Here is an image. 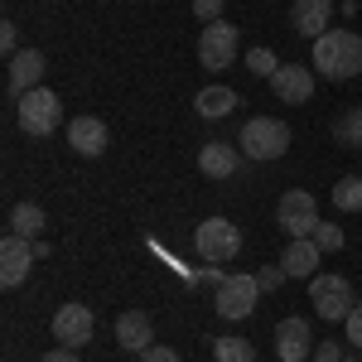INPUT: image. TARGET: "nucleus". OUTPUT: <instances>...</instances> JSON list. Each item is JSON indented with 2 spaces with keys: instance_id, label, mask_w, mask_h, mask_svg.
Masks as SVG:
<instances>
[{
  "instance_id": "15",
  "label": "nucleus",
  "mask_w": 362,
  "mask_h": 362,
  "mask_svg": "<svg viewBox=\"0 0 362 362\" xmlns=\"http://www.w3.org/2000/svg\"><path fill=\"white\" fill-rule=\"evenodd\" d=\"M319 261H324V251L314 247V237H295L290 247L280 251V266H285L290 280H314L319 276Z\"/></svg>"
},
{
  "instance_id": "30",
  "label": "nucleus",
  "mask_w": 362,
  "mask_h": 362,
  "mask_svg": "<svg viewBox=\"0 0 362 362\" xmlns=\"http://www.w3.org/2000/svg\"><path fill=\"white\" fill-rule=\"evenodd\" d=\"M0 49H5V58H15V54H20V29L10 25V20L0 25Z\"/></svg>"
},
{
  "instance_id": "1",
  "label": "nucleus",
  "mask_w": 362,
  "mask_h": 362,
  "mask_svg": "<svg viewBox=\"0 0 362 362\" xmlns=\"http://www.w3.org/2000/svg\"><path fill=\"white\" fill-rule=\"evenodd\" d=\"M314 68L329 78V83H348L362 73V34L353 29H329L314 39Z\"/></svg>"
},
{
  "instance_id": "7",
  "label": "nucleus",
  "mask_w": 362,
  "mask_h": 362,
  "mask_svg": "<svg viewBox=\"0 0 362 362\" xmlns=\"http://www.w3.org/2000/svg\"><path fill=\"white\" fill-rule=\"evenodd\" d=\"M256 300H261L256 276H227L223 285L213 290V305H218V314H223V319H247L251 309H256Z\"/></svg>"
},
{
  "instance_id": "28",
  "label": "nucleus",
  "mask_w": 362,
  "mask_h": 362,
  "mask_svg": "<svg viewBox=\"0 0 362 362\" xmlns=\"http://www.w3.org/2000/svg\"><path fill=\"white\" fill-rule=\"evenodd\" d=\"M194 15L203 25H218L223 20V0H194Z\"/></svg>"
},
{
  "instance_id": "29",
  "label": "nucleus",
  "mask_w": 362,
  "mask_h": 362,
  "mask_svg": "<svg viewBox=\"0 0 362 362\" xmlns=\"http://www.w3.org/2000/svg\"><path fill=\"white\" fill-rule=\"evenodd\" d=\"M343 338H348V343H353V348H362V305L353 309V314H348V319H343Z\"/></svg>"
},
{
  "instance_id": "24",
  "label": "nucleus",
  "mask_w": 362,
  "mask_h": 362,
  "mask_svg": "<svg viewBox=\"0 0 362 362\" xmlns=\"http://www.w3.org/2000/svg\"><path fill=\"white\" fill-rule=\"evenodd\" d=\"M276 68H280L276 49H251L247 54V73H256V78H276Z\"/></svg>"
},
{
  "instance_id": "27",
  "label": "nucleus",
  "mask_w": 362,
  "mask_h": 362,
  "mask_svg": "<svg viewBox=\"0 0 362 362\" xmlns=\"http://www.w3.org/2000/svg\"><path fill=\"white\" fill-rule=\"evenodd\" d=\"M280 280H290L285 276V266H261V271H256V285H261V290H280Z\"/></svg>"
},
{
  "instance_id": "20",
  "label": "nucleus",
  "mask_w": 362,
  "mask_h": 362,
  "mask_svg": "<svg viewBox=\"0 0 362 362\" xmlns=\"http://www.w3.org/2000/svg\"><path fill=\"white\" fill-rule=\"evenodd\" d=\"M10 232L25 237V242H39V232H44V208H39V203H20V208L10 213Z\"/></svg>"
},
{
  "instance_id": "26",
  "label": "nucleus",
  "mask_w": 362,
  "mask_h": 362,
  "mask_svg": "<svg viewBox=\"0 0 362 362\" xmlns=\"http://www.w3.org/2000/svg\"><path fill=\"white\" fill-rule=\"evenodd\" d=\"M343 353H348V348H343L338 338H324V343H314V362H343Z\"/></svg>"
},
{
  "instance_id": "12",
  "label": "nucleus",
  "mask_w": 362,
  "mask_h": 362,
  "mask_svg": "<svg viewBox=\"0 0 362 362\" xmlns=\"http://www.w3.org/2000/svg\"><path fill=\"white\" fill-rule=\"evenodd\" d=\"M68 145H73L83 160L107 155V145H112V136H107V121H102V116H73V121H68Z\"/></svg>"
},
{
  "instance_id": "14",
  "label": "nucleus",
  "mask_w": 362,
  "mask_h": 362,
  "mask_svg": "<svg viewBox=\"0 0 362 362\" xmlns=\"http://www.w3.org/2000/svg\"><path fill=\"white\" fill-rule=\"evenodd\" d=\"M271 92H276L285 107H300L314 97V68H300V63H280L276 78H271Z\"/></svg>"
},
{
  "instance_id": "9",
  "label": "nucleus",
  "mask_w": 362,
  "mask_h": 362,
  "mask_svg": "<svg viewBox=\"0 0 362 362\" xmlns=\"http://www.w3.org/2000/svg\"><path fill=\"white\" fill-rule=\"evenodd\" d=\"M44 68H49V58H44V49H20V54L10 58V68H5V92L20 102L25 92H34L39 87V78H44Z\"/></svg>"
},
{
  "instance_id": "11",
  "label": "nucleus",
  "mask_w": 362,
  "mask_h": 362,
  "mask_svg": "<svg viewBox=\"0 0 362 362\" xmlns=\"http://www.w3.org/2000/svg\"><path fill=\"white\" fill-rule=\"evenodd\" d=\"M92 329H97V319H92V309H87V305H63L54 314L58 348H83V343H92Z\"/></svg>"
},
{
  "instance_id": "33",
  "label": "nucleus",
  "mask_w": 362,
  "mask_h": 362,
  "mask_svg": "<svg viewBox=\"0 0 362 362\" xmlns=\"http://www.w3.org/2000/svg\"><path fill=\"white\" fill-rule=\"evenodd\" d=\"M44 362H78V348H54V353H44Z\"/></svg>"
},
{
  "instance_id": "6",
  "label": "nucleus",
  "mask_w": 362,
  "mask_h": 362,
  "mask_svg": "<svg viewBox=\"0 0 362 362\" xmlns=\"http://www.w3.org/2000/svg\"><path fill=\"white\" fill-rule=\"evenodd\" d=\"M276 223L285 227L290 242H295V237H314V227H319V203H314V194H309V189H290V194H280Z\"/></svg>"
},
{
  "instance_id": "17",
  "label": "nucleus",
  "mask_w": 362,
  "mask_h": 362,
  "mask_svg": "<svg viewBox=\"0 0 362 362\" xmlns=\"http://www.w3.org/2000/svg\"><path fill=\"white\" fill-rule=\"evenodd\" d=\"M242 165V145H227V140H208L203 150H198V169L208 174V179H232Z\"/></svg>"
},
{
  "instance_id": "22",
  "label": "nucleus",
  "mask_w": 362,
  "mask_h": 362,
  "mask_svg": "<svg viewBox=\"0 0 362 362\" xmlns=\"http://www.w3.org/2000/svg\"><path fill=\"white\" fill-rule=\"evenodd\" d=\"M334 140L348 145V150H362V107H353V112H343L334 121Z\"/></svg>"
},
{
  "instance_id": "21",
  "label": "nucleus",
  "mask_w": 362,
  "mask_h": 362,
  "mask_svg": "<svg viewBox=\"0 0 362 362\" xmlns=\"http://www.w3.org/2000/svg\"><path fill=\"white\" fill-rule=\"evenodd\" d=\"M334 208L338 213H362V174H348L334 184Z\"/></svg>"
},
{
  "instance_id": "5",
  "label": "nucleus",
  "mask_w": 362,
  "mask_h": 362,
  "mask_svg": "<svg viewBox=\"0 0 362 362\" xmlns=\"http://www.w3.org/2000/svg\"><path fill=\"white\" fill-rule=\"evenodd\" d=\"M194 247L208 266H223V261H232V256L242 251V227L227 223V218H208V223H198Z\"/></svg>"
},
{
  "instance_id": "23",
  "label": "nucleus",
  "mask_w": 362,
  "mask_h": 362,
  "mask_svg": "<svg viewBox=\"0 0 362 362\" xmlns=\"http://www.w3.org/2000/svg\"><path fill=\"white\" fill-rule=\"evenodd\" d=\"M213 358L218 362H256V348H251V338H218Z\"/></svg>"
},
{
  "instance_id": "35",
  "label": "nucleus",
  "mask_w": 362,
  "mask_h": 362,
  "mask_svg": "<svg viewBox=\"0 0 362 362\" xmlns=\"http://www.w3.org/2000/svg\"><path fill=\"white\" fill-rule=\"evenodd\" d=\"M343 5H362V0H343Z\"/></svg>"
},
{
  "instance_id": "13",
  "label": "nucleus",
  "mask_w": 362,
  "mask_h": 362,
  "mask_svg": "<svg viewBox=\"0 0 362 362\" xmlns=\"http://www.w3.org/2000/svg\"><path fill=\"white\" fill-rule=\"evenodd\" d=\"M276 358L280 362H305V358H314V334H309V319H280V324H276Z\"/></svg>"
},
{
  "instance_id": "25",
  "label": "nucleus",
  "mask_w": 362,
  "mask_h": 362,
  "mask_svg": "<svg viewBox=\"0 0 362 362\" xmlns=\"http://www.w3.org/2000/svg\"><path fill=\"white\" fill-rule=\"evenodd\" d=\"M343 242H348V237H343V227H338V223H319V227H314V247L324 251V256H329V251H343Z\"/></svg>"
},
{
  "instance_id": "34",
  "label": "nucleus",
  "mask_w": 362,
  "mask_h": 362,
  "mask_svg": "<svg viewBox=\"0 0 362 362\" xmlns=\"http://www.w3.org/2000/svg\"><path fill=\"white\" fill-rule=\"evenodd\" d=\"M343 362H358V353H343Z\"/></svg>"
},
{
  "instance_id": "8",
  "label": "nucleus",
  "mask_w": 362,
  "mask_h": 362,
  "mask_svg": "<svg viewBox=\"0 0 362 362\" xmlns=\"http://www.w3.org/2000/svg\"><path fill=\"white\" fill-rule=\"evenodd\" d=\"M232 58H237V29L227 20L203 25V34H198V63L218 73V68H232Z\"/></svg>"
},
{
  "instance_id": "10",
  "label": "nucleus",
  "mask_w": 362,
  "mask_h": 362,
  "mask_svg": "<svg viewBox=\"0 0 362 362\" xmlns=\"http://www.w3.org/2000/svg\"><path fill=\"white\" fill-rule=\"evenodd\" d=\"M34 261H39V256H34V242L15 237V232H5V242H0V285H5V290L25 285V276H29Z\"/></svg>"
},
{
  "instance_id": "2",
  "label": "nucleus",
  "mask_w": 362,
  "mask_h": 362,
  "mask_svg": "<svg viewBox=\"0 0 362 362\" xmlns=\"http://www.w3.org/2000/svg\"><path fill=\"white\" fill-rule=\"evenodd\" d=\"M237 145H242L247 160H280L290 150V126L280 116H251L242 126V136H237Z\"/></svg>"
},
{
  "instance_id": "32",
  "label": "nucleus",
  "mask_w": 362,
  "mask_h": 362,
  "mask_svg": "<svg viewBox=\"0 0 362 362\" xmlns=\"http://www.w3.org/2000/svg\"><path fill=\"white\" fill-rule=\"evenodd\" d=\"M140 362H184V358H179L174 348H160V343H150V348L140 353Z\"/></svg>"
},
{
  "instance_id": "31",
  "label": "nucleus",
  "mask_w": 362,
  "mask_h": 362,
  "mask_svg": "<svg viewBox=\"0 0 362 362\" xmlns=\"http://www.w3.org/2000/svg\"><path fill=\"white\" fill-rule=\"evenodd\" d=\"M223 266H203V271H198V276H189V285H213V290H218V285H223Z\"/></svg>"
},
{
  "instance_id": "19",
  "label": "nucleus",
  "mask_w": 362,
  "mask_h": 362,
  "mask_svg": "<svg viewBox=\"0 0 362 362\" xmlns=\"http://www.w3.org/2000/svg\"><path fill=\"white\" fill-rule=\"evenodd\" d=\"M194 112L208 116V121L232 116V112H237V92H232V87H203V92L194 97Z\"/></svg>"
},
{
  "instance_id": "3",
  "label": "nucleus",
  "mask_w": 362,
  "mask_h": 362,
  "mask_svg": "<svg viewBox=\"0 0 362 362\" xmlns=\"http://www.w3.org/2000/svg\"><path fill=\"white\" fill-rule=\"evenodd\" d=\"M309 300H314V314L319 319H348L353 309H358V295H353V280L348 276H329V271H319V276L309 280Z\"/></svg>"
},
{
  "instance_id": "18",
  "label": "nucleus",
  "mask_w": 362,
  "mask_h": 362,
  "mask_svg": "<svg viewBox=\"0 0 362 362\" xmlns=\"http://www.w3.org/2000/svg\"><path fill=\"white\" fill-rule=\"evenodd\" d=\"M150 338H155V324H150V314H145V309H126V314L116 319V343H121V348L145 353V348H150Z\"/></svg>"
},
{
  "instance_id": "4",
  "label": "nucleus",
  "mask_w": 362,
  "mask_h": 362,
  "mask_svg": "<svg viewBox=\"0 0 362 362\" xmlns=\"http://www.w3.org/2000/svg\"><path fill=\"white\" fill-rule=\"evenodd\" d=\"M20 131L25 136H54L58 126H63V102H58V92H49V87H34V92H25L20 97Z\"/></svg>"
},
{
  "instance_id": "16",
  "label": "nucleus",
  "mask_w": 362,
  "mask_h": 362,
  "mask_svg": "<svg viewBox=\"0 0 362 362\" xmlns=\"http://www.w3.org/2000/svg\"><path fill=\"white\" fill-rule=\"evenodd\" d=\"M329 20H334V0H295L290 5V25H295V34H305V39L329 34Z\"/></svg>"
}]
</instances>
